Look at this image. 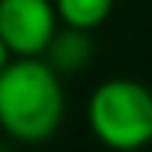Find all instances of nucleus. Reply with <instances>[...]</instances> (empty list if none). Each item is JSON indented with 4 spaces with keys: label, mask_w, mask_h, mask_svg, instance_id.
I'll list each match as a JSON object with an SVG mask.
<instances>
[{
    "label": "nucleus",
    "mask_w": 152,
    "mask_h": 152,
    "mask_svg": "<svg viewBox=\"0 0 152 152\" xmlns=\"http://www.w3.org/2000/svg\"><path fill=\"white\" fill-rule=\"evenodd\" d=\"M60 75L48 60H6L0 72V125L18 143H42L54 137L63 119Z\"/></svg>",
    "instance_id": "obj_1"
},
{
    "label": "nucleus",
    "mask_w": 152,
    "mask_h": 152,
    "mask_svg": "<svg viewBox=\"0 0 152 152\" xmlns=\"http://www.w3.org/2000/svg\"><path fill=\"white\" fill-rule=\"evenodd\" d=\"M87 122L99 143L116 152H134L152 143V93L131 78L99 84L87 102Z\"/></svg>",
    "instance_id": "obj_2"
},
{
    "label": "nucleus",
    "mask_w": 152,
    "mask_h": 152,
    "mask_svg": "<svg viewBox=\"0 0 152 152\" xmlns=\"http://www.w3.org/2000/svg\"><path fill=\"white\" fill-rule=\"evenodd\" d=\"M54 0H0V45L6 60H30L48 54L57 39Z\"/></svg>",
    "instance_id": "obj_3"
},
{
    "label": "nucleus",
    "mask_w": 152,
    "mask_h": 152,
    "mask_svg": "<svg viewBox=\"0 0 152 152\" xmlns=\"http://www.w3.org/2000/svg\"><path fill=\"white\" fill-rule=\"evenodd\" d=\"M93 51L96 48H93V39L87 30L63 27L48 48V63L57 75H75V72H84L90 66Z\"/></svg>",
    "instance_id": "obj_4"
},
{
    "label": "nucleus",
    "mask_w": 152,
    "mask_h": 152,
    "mask_svg": "<svg viewBox=\"0 0 152 152\" xmlns=\"http://www.w3.org/2000/svg\"><path fill=\"white\" fill-rule=\"evenodd\" d=\"M54 6H57L63 27L90 33L107 21V15L113 9V0H54Z\"/></svg>",
    "instance_id": "obj_5"
}]
</instances>
